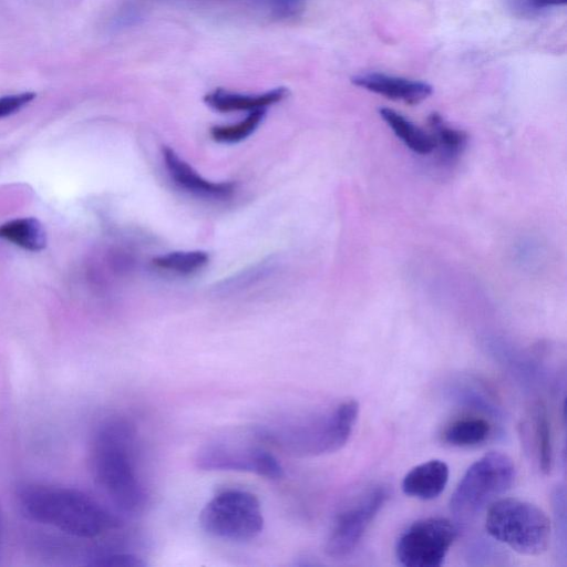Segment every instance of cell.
<instances>
[{
	"label": "cell",
	"instance_id": "cell-11",
	"mask_svg": "<svg viewBox=\"0 0 567 567\" xmlns=\"http://www.w3.org/2000/svg\"><path fill=\"white\" fill-rule=\"evenodd\" d=\"M163 159L174 183L196 197L221 200L229 198L235 190L234 183L205 179L169 147L163 148Z\"/></svg>",
	"mask_w": 567,
	"mask_h": 567
},
{
	"label": "cell",
	"instance_id": "cell-16",
	"mask_svg": "<svg viewBox=\"0 0 567 567\" xmlns=\"http://www.w3.org/2000/svg\"><path fill=\"white\" fill-rule=\"evenodd\" d=\"M530 425L538 467L544 474H549L553 467L551 430L546 405L542 401L532 409Z\"/></svg>",
	"mask_w": 567,
	"mask_h": 567
},
{
	"label": "cell",
	"instance_id": "cell-15",
	"mask_svg": "<svg viewBox=\"0 0 567 567\" xmlns=\"http://www.w3.org/2000/svg\"><path fill=\"white\" fill-rule=\"evenodd\" d=\"M0 238L30 251H40L47 245V234L42 224L32 217L17 218L2 224Z\"/></svg>",
	"mask_w": 567,
	"mask_h": 567
},
{
	"label": "cell",
	"instance_id": "cell-25",
	"mask_svg": "<svg viewBox=\"0 0 567 567\" xmlns=\"http://www.w3.org/2000/svg\"><path fill=\"white\" fill-rule=\"evenodd\" d=\"M567 0H526L525 4L530 10H542L551 7L565 6Z\"/></svg>",
	"mask_w": 567,
	"mask_h": 567
},
{
	"label": "cell",
	"instance_id": "cell-4",
	"mask_svg": "<svg viewBox=\"0 0 567 567\" xmlns=\"http://www.w3.org/2000/svg\"><path fill=\"white\" fill-rule=\"evenodd\" d=\"M485 530L495 540L518 554L537 556L550 543V522L546 513L527 501L503 497L486 511Z\"/></svg>",
	"mask_w": 567,
	"mask_h": 567
},
{
	"label": "cell",
	"instance_id": "cell-20",
	"mask_svg": "<svg viewBox=\"0 0 567 567\" xmlns=\"http://www.w3.org/2000/svg\"><path fill=\"white\" fill-rule=\"evenodd\" d=\"M266 114V110L250 111L249 114L236 124L217 125L210 130L212 137L219 143H236L245 140L261 123Z\"/></svg>",
	"mask_w": 567,
	"mask_h": 567
},
{
	"label": "cell",
	"instance_id": "cell-17",
	"mask_svg": "<svg viewBox=\"0 0 567 567\" xmlns=\"http://www.w3.org/2000/svg\"><path fill=\"white\" fill-rule=\"evenodd\" d=\"M491 434L489 423L482 417H462L452 422L443 432V440L457 447L475 446Z\"/></svg>",
	"mask_w": 567,
	"mask_h": 567
},
{
	"label": "cell",
	"instance_id": "cell-3",
	"mask_svg": "<svg viewBox=\"0 0 567 567\" xmlns=\"http://www.w3.org/2000/svg\"><path fill=\"white\" fill-rule=\"evenodd\" d=\"M359 411L358 401L351 399L305 421L260 427L257 435L295 455L329 454L346 445L358 420Z\"/></svg>",
	"mask_w": 567,
	"mask_h": 567
},
{
	"label": "cell",
	"instance_id": "cell-13",
	"mask_svg": "<svg viewBox=\"0 0 567 567\" xmlns=\"http://www.w3.org/2000/svg\"><path fill=\"white\" fill-rule=\"evenodd\" d=\"M288 95L286 87H276L264 93L244 94L216 89L204 96L205 103L218 112L255 111L282 101Z\"/></svg>",
	"mask_w": 567,
	"mask_h": 567
},
{
	"label": "cell",
	"instance_id": "cell-22",
	"mask_svg": "<svg viewBox=\"0 0 567 567\" xmlns=\"http://www.w3.org/2000/svg\"><path fill=\"white\" fill-rule=\"evenodd\" d=\"M90 566L100 567H144L146 564L135 554L125 551H102L91 557Z\"/></svg>",
	"mask_w": 567,
	"mask_h": 567
},
{
	"label": "cell",
	"instance_id": "cell-26",
	"mask_svg": "<svg viewBox=\"0 0 567 567\" xmlns=\"http://www.w3.org/2000/svg\"><path fill=\"white\" fill-rule=\"evenodd\" d=\"M249 1H251V2H254V3H257V0H249Z\"/></svg>",
	"mask_w": 567,
	"mask_h": 567
},
{
	"label": "cell",
	"instance_id": "cell-2",
	"mask_svg": "<svg viewBox=\"0 0 567 567\" xmlns=\"http://www.w3.org/2000/svg\"><path fill=\"white\" fill-rule=\"evenodd\" d=\"M16 495L27 518L71 536L94 538L117 526V519L103 505L76 488L27 483Z\"/></svg>",
	"mask_w": 567,
	"mask_h": 567
},
{
	"label": "cell",
	"instance_id": "cell-12",
	"mask_svg": "<svg viewBox=\"0 0 567 567\" xmlns=\"http://www.w3.org/2000/svg\"><path fill=\"white\" fill-rule=\"evenodd\" d=\"M450 470L441 460H430L412 467L402 480L405 495L423 501L436 498L445 488Z\"/></svg>",
	"mask_w": 567,
	"mask_h": 567
},
{
	"label": "cell",
	"instance_id": "cell-19",
	"mask_svg": "<svg viewBox=\"0 0 567 567\" xmlns=\"http://www.w3.org/2000/svg\"><path fill=\"white\" fill-rule=\"evenodd\" d=\"M156 267L177 274H192L199 270L208 262L205 251H174L153 259Z\"/></svg>",
	"mask_w": 567,
	"mask_h": 567
},
{
	"label": "cell",
	"instance_id": "cell-6",
	"mask_svg": "<svg viewBox=\"0 0 567 567\" xmlns=\"http://www.w3.org/2000/svg\"><path fill=\"white\" fill-rule=\"evenodd\" d=\"M199 524L209 535L230 542H247L264 528V516L258 498L241 489H227L206 503L199 514Z\"/></svg>",
	"mask_w": 567,
	"mask_h": 567
},
{
	"label": "cell",
	"instance_id": "cell-8",
	"mask_svg": "<svg viewBox=\"0 0 567 567\" xmlns=\"http://www.w3.org/2000/svg\"><path fill=\"white\" fill-rule=\"evenodd\" d=\"M389 496L388 486L377 485L338 513L326 540V554L332 558L352 554Z\"/></svg>",
	"mask_w": 567,
	"mask_h": 567
},
{
	"label": "cell",
	"instance_id": "cell-14",
	"mask_svg": "<svg viewBox=\"0 0 567 567\" xmlns=\"http://www.w3.org/2000/svg\"><path fill=\"white\" fill-rule=\"evenodd\" d=\"M379 114L395 136L412 152L426 155L434 151L435 141L431 133H426L392 109L380 107Z\"/></svg>",
	"mask_w": 567,
	"mask_h": 567
},
{
	"label": "cell",
	"instance_id": "cell-21",
	"mask_svg": "<svg viewBox=\"0 0 567 567\" xmlns=\"http://www.w3.org/2000/svg\"><path fill=\"white\" fill-rule=\"evenodd\" d=\"M272 259L259 261L249 268H246L233 277L226 278L216 285L215 291L220 295L236 292L254 282L260 280L272 269Z\"/></svg>",
	"mask_w": 567,
	"mask_h": 567
},
{
	"label": "cell",
	"instance_id": "cell-5",
	"mask_svg": "<svg viewBox=\"0 0 567 567\" xmlns=\"http://www.w3.org/2000/svg\"><path fill=\"white\" fill-rule=\"evenodd\" d=\"M516 468L502 452H488L464 473L451 498L450 511L462 522L474 518L513 486Z\"/></svg>",
	"mask_w": 567,
	"mask_h": 567
},
{
	"label": "cell",
	"instance_id": "cell-24",
	"mask_svg": "<svg viewBox=\"0 0 567 567\" xmlns=\"http://www.w3.org/2000/svg\"><path fill=\"white\" fill-rule=\"evenodd\" d=\"M34 92H21L0 96V118L19 112L35 99Z\"/></svg>",
	"mask_w": 567,
	"mask_h": 567
},
{
	"label": "cell",
	"instance_id": "cell-9",
	"mask_svg": "<svg viewBox=\"0 0 567 567\" xmlns=\"http://www.w3.org/2000/svg\"><path fill=\"white\" fill-rule=\"evenodd\" d=\"M195 462L197 467L205 471L248 472L272 481L285 475L277 457L259 447L214 443L200 449Z\"/></svg>",
	"mask_w": 567,
	"mask_h": 567
},
{
	"label": "cell",
	"instance_id": "cell-23",
	"mask_svg": "<svg viewBox=\"0 0 567 567\" xmlns=\"http://www.w3.org/2000/svg\"><path fill=\"white\" fill-rule=\"evenodd\" d=\"M307 0H258V6L277 19H289L298 16Z\"/></svg>",
	"mask_w": 567,
	"mask_h": 567
},
{
	"label": "cell",
	"instance_id": "cell-7",
	"mask_svg": "<svg viewBox=\"0 0 567 567\" xmlns=\"http://www.w3.org/2000/svg\"><path fill=\"white\" fill-rule=\"evenodd\" d=\"M456 536L457 527L447 518L419 519L399 536L396 559L405 567H440Z\"/></svg>",
	"mask_w": 567,
	"mask_h": 567
},
{
	"label": "cell",
	"instance_id": "cell-1",
	"mask_svg": "<svg viewBox=\"0 0 567 567\" xmlns=\"http://www.w3.org/2000/svg\"><path fill=\"white\" fill-rule=\"evenodd\" d=\"M135 451L136 432L131 423L111 419L99 425L91 450L94 480L116 508L130 514L143 509L147 501Z\"/></svg>",
	"mask_w": 567,
	"mask_h": 567
},
{
	"label": "cell",
	"instance_id": "cell-10",
	"mask_svg": "<svg viewBox=\"0 0 567 567\" xmlns=\"http://www.w3.org/2000/svg\"><path fill=\"white\" fill-rule=\"evenodd\" d=\"M351 82L367 91L410 105L421 103L433 93L432 85L426 82L379 72L357 74L351 78Z\"/></svg>",
	"mask_w": 567,
	"mask_h": 567
},
{
	"label": "cell",
	"instance_id": "cell-18",
	"mask_svg": "<svg viewBox=\"0 0 567 567\" xmlns=\"http://www.w3.org/2000/svg\"><path fill=\"white\" fill-rule=\"evenodd\" d=\"M429 125L435 141V147L441 146L447 157L462 153L467 143V135L464 131L446 124L439 113H432L429 116Z\"/></svg>",
	"mask_w": 567,
	"mask_h": 567
}]
</instances>
